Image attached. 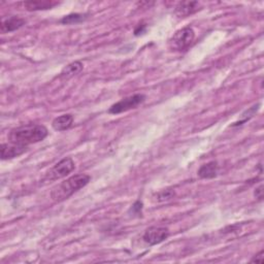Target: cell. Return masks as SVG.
<instances>
[{
	"mask_svg": "<svg viewBox=\"0 0 264 264\" xmlns=\"http://www.w3.org/2000/svg\"><path fill=\"white\" fill-rule=\"evenodd\" d=\"M48 134L46 127L38 124H27L10 130L8 140L12 144L27 146L44 140Z\"/></svg>",
	"mask_w": 264,
	"mask_h": 264,
	"instance_id": "6da1fadb",
	"label": "cell"
},
{
	"mask_svg": "<svg viewBox=\"0 0 264 264\" xmlns=\"http://www.w3.org/2000/svg\"><path fill=\"white\" fill-rule=\"evenodd\" d=\"M91 180L90 176L85 174H80L68 178L66 180L62 182L61 184L54 187L51 192V198L54 202H60L68 200L76 192L84 188L89 184Z\"/></svg>",
	"mask_w": 264,
	"mask_h": 264,
	"instance_id": "7a4b0ae2",
	"label": "cell"
},
{
	"mask_svg": "<svg viewBox=\"0 0 264 264\" xmlns=\"http://www.w3.org/2000/svg\"><path fill=\"white\" fill-rule=\"evenodd\" d=\"M195 32L191 27L178 30L170 40V48L172 51H185L194 42Z\"/></svg>",
	"mask_w": 264,
	"mask_h": 264,
	"instance_id": "3957f363",
	"label": "cell"
},
{
	"mask_svg": "<svg viewBox=\"0 0 264 264\" xmlns=\"http://www.w3.org/2000/svg\"><path fill=\"white\" fill-rule=\"evenodd\" d=\"M76 168L74 161L70 157H66L56 163L54 166L46 174V180H56L68 176Z\"/></svg>",
	"mask_w": 264,
	"mask_h": 264,
	"instance_id": "277c9868",
	"label": "cell"
},
{
	"mask_svg": "<svg viewBox=\"0 0 264 264\" xmlns=\"http://www.w3.org/2000/svg\"><path fill=\"white\" fill-rule=\"evenodd\" d=\"M144 99H146V96L144 94H134L132 96L126 97L122 99V100L112 104L108 112L112 114H118L130 110L132 108H136L140 104L144 102Z\"/></svg>",
	"mask_w": 264,
	"mask_h": 264,
	"instance_id": "5b68a950",
	"label": "cell"
},
{
	"mask_svg": "<svg viewBox=\"0 0 264 264\" xmlns=\"http://www.w3.org/2000/svg\"><path fill=\"white\" fill-rule=\"evenodd\" d=\"M170 236V230L166 227L153 226L146 230L142 240L150 246H155L161 244Z\"/></svg>",
	"mask_w": 264,
	"mask_h": 264,
	"instance_id": "8992f818",
	"label": "cell"
},
{
	"mask_svg": "<svg viewBox=\"0 0 264 264\" xmlns=\"http://www.w3.org/2000/svg\"><path fill=\"white\" fill-rule=\"evenodd\" d=\"M27 151V146H19L14 144H2L0 152H2V159L8 160L16 157H19Z\"/></svg>",
	"mask_w": 264,
	"mask_h": 264,
	"instance_id": "52a82bcc",
	"label": "cell"
},
{
	"mask_svg": "<svg viewBox=\"0 0 264 264\" xmlns=\"http://www.w3.org/2000/svg\"><path fill=\"white\" fill-rule=\"evenodd\" d=\"M59 4L53 0H29L21 4L23 8L28 12H36V10H51Z\"/></svg>",
	"mask_w": 264,
	"mask_h": 264,
	"instance_id": "ba28073f",
	"label": "cell"
},
{
	"mask_svg": "<svg viewBox=\"0 0 264 264\" xmlns=\"http://www.w3.org/2000/svg\"><path fill=\"white\" fill-rule=\"evenodd\" d=\"M200 10V4L197 2H178L176 6L174 12L180 18H186V16L196 12Z\"/></svg>",
	"mask_w": 264,
	"mask_h": 264,
	"instance_id": "9c48e42d",
	"label": "cell"
},
{
	"mask_svg": "<svg viewBox=\"0 0 264 264\" xmlns=\"http://www.w3.org/2000/svg\"><path fill=\"white\" fill-rule=\"evenodd\" d=\"M26 24V21L23 18H20V16H10V18L4 19L2 23V33H8L12 32L20 29Z\"/></svg>",
	"mask_w": 264,
	"mask_h": 264,
	"instance_id": "30bf717a",
	"label": "cell"
},
{
	"mask_svg": "<svg viewBox=\"0 0 264 264\" xmlns=\"http://www.w3.org/2000/svg\"><path fill=\"white\" fill-rule=\"evenodd\" d=\"M74 123V116L70 114H65L53 120L52 126L56 131H65L72 127Z\"/></svg>",
	"mask_w": 264,
	"mask_h": 264,
	"instance_id": "8fae6325",
	"label": "cell"
},
{
	"mask_svg": "<svg viewBox=\"0 0 264 264\" xmlns=\"http://www.w3.org/2000/svg\"><path fill=\"white\" fill-rule=\"evenodd\" d=\"M219 165L216 161H210L206 164L202 165V168L198 170V176L202 178H212L218 174Z\"/></svg>",
	"mask_w": 264,
	"mask_h": 264,
	"instance_id": "7c38bea8",
	"label": "cell"
},
{
	"mask_svg": "<svg viewBox=\"0 0 264 264\" xmlns=\"http://www.w3.org/2000/svg\"><path fill=\"white\" fill-rule=\"evenodd\" d=\"M82 70V64L80 61H76L72 62L70 64H68L66 68H63V70L60 74V76L62 78H70L74 76L80 74Z\"/></svg>",
	"mask_w": 264,
	"mask_h": 264,
	"instance_id": "4fadbf2b",
	"label": "cell"
},
{
	"mask_svg": "<svg viewBox=\"0 0 264 264\" xmlns=\"http://www.w3.org/2000/svg\"><path fill=\"white\" fill-rule=\"evenodd\" d=\"M176 196V192L174 189H164L161 190L160 192H158L156 194V200L159 202H168Z\"/></svg>",
	"mask_w": 264,
	"mask_h": 264,
	"instance_id": "5bb4252c",
	"label": "cell"
},
{
	"mask_svg": "<svg viewBox=\"0 0 264 264\" xmlns=\"http://www.w3.org/2000/svg\"><path fill=\"white\" fill-rule=\"evenodd\" d=\"M85 19V16L80 14H72L68 16H65L64 18L61 20L62 24H76L78 22H82Z\"/></svg>",
	"mask_w": 264,
	"mask_h": 264,
	"instance_id": "9a60e30c",
	"label": "cell"
},
{
	"mask_svg": "<svg viewBox=\"0 0 264 264\" xmlns=\"http://www.w3.org/2000/svg\"><path fill=\"white\" fill-rule=\"evenodd\" d=\"M142 204L140 202H136L134 206H132V208H131V212H134V214H138L140 212H142Z\"/></svg>",
	"mask_w": 264,
	"mask_h": 264,
	"instance_id": "2e32d148",
	"label": "cell"
},
{
	"mask_svg": "<svg viewBox=\"0 0 264 264\" xmlns=\"http://www.w3.org/2000/svg\"><path fill=\"white\" fill-rule=\"evenodd\" d=\"M254 196L257 198V200H262V198H263V186L260 185L259 187H257L254 191Z\"/></svg>",
	"mask_w": 264,
	"mask_h": 264,
	"instance_id": "e0dca14e",
	"label": "cell"
},
{
	"mask_svg": "<svg viewBox=\"0 0 264 264\" xmlns=\"http://www.w3.org/2000/svg\"><path fill=\"white\" fill-rule=\"evenodd\" d=\"M251 262H253V263H255V262L262 263V262H263V251H261L259 254H257L256 256H254V257L251 259Z\"/></svg>",
	"mask_w": 264,
	"mask_h": 264,
	"instance_id": "ac0fdd59",
	"label": "cell"
}]
</instances>
